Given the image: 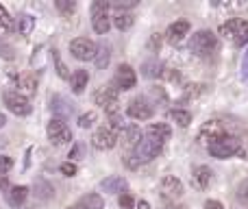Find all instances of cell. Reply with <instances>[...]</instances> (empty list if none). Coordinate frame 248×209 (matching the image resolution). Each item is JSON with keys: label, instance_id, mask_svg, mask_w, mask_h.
Listing matches in <instances>:
<instances>
[{"label": "cell", "instance_id": "obj_21", "mask_svg": "<svg viewBox=\"0 0 248 209\" xmlns=\"http://www.w3.org/2000/svg\"><path fill=\"white\" fill-rule=\"evenodd\" d=\"M122 135H124V144L131 146V148H135V146L141 142V129L135 127V124H131V127H126L122 131Z\"/></svg>", "mask_w": 248, "mask_h": 209}, {"label": "cell", "instance_id": "obj_42", "mask_svg": "<svg viewBox=\"0 0 248 209\" xmlns=\"http://www.w3.org/2000/svg\"><path fill=\"white\" fill-rule=\"evenodd\" d=\"M78 155H81V146H74V148L72 150H70V159H74V157H78Z\"/></svg>", "mask_w": 248, "mask_h": 209}, {"label": "cell", "instance_id": "obj_40", "mask_svg": "<svg viewBox=\"0 0 248 209\" xmlns=\"http://www.w3.org/2000/svg\"><path fill=\"white\" fill-rule=\"evenodd\" d=\"M120 209H135V203H133V198L128 194H122L120 196Z\"/></svg>", "mask_w": 248, "mask_h": 209}, {"label": "cell", "instance_id": "obj_2", "mask_svg": "<svg viewBox=\"0 0 248 209\" xmlns=\"http://www.w3.org/2000/svg\"><path fill=\"white\" fill-rule=\"evenodd\" d=\"M207 150H209V155L216 159H229V157H233V155L242 153V140L237 135H229L227 133L222 140L211 144Z\"/></svg>", "mask_w": 248, "mask_h": 209}, {"label": "cell", "instance_id": "obj_43", "mask_svg": "<svg viewBox=\"0 0 248 209\" xmlns=\"http://www.w3.org/2000/svg\"><path fill=\"white\" fill-rule=\"evenodd\" d=\"M135 209H150V203H148V201H140V203L135 205Z\"/></svg>", "mask_w": 248, "mask_h": 209}, {"label": "cell", "instance_id": "obj_16", "mask_svg": "<svg viewBox=\"0 0 248 209\" xmlns=\"http://www.w3.org/2000/svg\"><path fill=\"white\" fill-rule=\"evenodd\" d=\"M126 179L124 177H118V175H113V177H107V179H103L100 181V190L103 192H107V194H120L126 190Z\"/></svg>", "mask_w": 248, "mask_h": 209}, {"label": "cell", "instance_id": "obj_11", "mask_svg": "<svg viewBox=\"0 0 248 209\" xmlns=\"http://www.w3.org/2000/svg\"><path fill=\"white\" fill-rule=\"evenodd\" d=\"M153 113H155V109L150 107V103H146L141 96L140 98H133L126 107V115L133 118V120H150Z\"/></svg>", "mask_w": 248, "mask_h": 209}, {"label": "cell", "instance_id": "obj_13", "mask_svg": "<svg viewBox=\"0 0 248 209\" xmlns=\"http://www.w3.org/2000/svg\"><path fill=\"white\" fill-rule=\"evenodd\" d=\"M187 33H189V22H187V20H179V22H174V24L168 26L166 39H168L170 44H179Z\"/></svg>", "mask_w": 248, "mask_h": 209}, {"label": "cell", "instance_id": "obj_41", "mask_svg": "<svg viewBox=\"0 0 248 209\" xmlns=\"http://www.w3.org/2000/svg\"><path fill=\"white\" fill-rule=\"evenodd\" d=\"M205 209H224V205L220 201H214V198H211V201L205 203Z\"/></svg>", "mask_w": 248, "mask_h": 209}, {"label": "cell", "instance_id": "obj_4", "mask_svg": "<svg viewBox=\"0 0 248 209\" xmlns=\"http://www.w3.org/2000/svg\"><path fill=\"white\" fill-rule=\"evenodd\" d=\"M109 7L111 4L107 0H94L92 2V26H94V31L98 35L109 33V26H111V22H109Z\"/></svg>", "mask_w": 248, "mask_h": 209}, {"label": "cell", "instance_id": "obj_19", "mask_svg": "<svg viewBox=\"0 0 248 209\" xmlns=\"http://www.w3.org/2000/svg\"><path fill=\"white\" fill-rule=\"evenodd\" d=\"M70 83H72L74 94H83L85 87H87V83H90V74H87V70H77V72L70 77Z\"/></svg>", "mask_w": 248, "mask_h": 209}, {"label": "cell", "instance_id": "obj_27", "mask_svg": "<svg viewBox=\"0 0 248 209\" xmlns=\"http://www.w3.org/2000/svg\"><path fill=\"white\" fill-rule=\"evenodd\" d=\"M141 74H144V77H148V79L159 77V74H161V64H159L157 59L146 61V64L141 65Z\"/></svg>", "mask_w": 248, "mask_h": 209}, {"label": "cell", "instance_id": "obj_44", "mask_svg": "<svg viewBox=\"0 0 248 209\" xmlns=\"http://www.w3.org/2000/svg\"><path fill=\"white\" fill-rule=\"evenodd\" d=\"M166 209H187L185 205H179V203H168Z\"/></svg>", "mask_w": 248, "mask_h": 209}, {"label": "cell", "instance_id": "obj_38", "mask_svg": "<svg viewBox=\"0 0 248 209\" xmlns=\"http://www.w3.org/2000/svg\"><path fill=\"white\" fill-rule=\"evenodd\" d=\"M111 7H116V9H120V13H122V9H131V7H135L137 4V0H111Z\"/></svg>", "mask_w": 248, "mask_h": 209}, {"label": "cell", "instance_id": "obj_23", "mask_svg": "<svg viewBox=\"0 0 248 209\" xmlns=\"http://www.w3.org/2000/svg\"><path fill=\"white\" fill-rule=\"evenodd\" d=\"M109 61H111V50H109L107 44H100V46H98V52H96V57H94L96 68H98V70L107 68Z\"/></svg>", "mask_w": 248, "mask_h": 209}, {"label": "cell", "instance_id": "obj_46", "mask_svg": "<svg viewBox=\"0 0 248 209\" xmlns=\"http://www.w3.org/2000/svg\"><path fill=\"white\" fill-rule=\"evenodd\" d=\"M4 124H7V118H4V115H2V113H0V129H2V127H4Z\"/></svg>", "mask_w": 248, "mask_h": 209}, {"label": "cell", "instance_id": "obj_25", "mask_svg": "<svg viewBox=\"0 0 248 209\" xmlns=\"http://www.w3.org/2000/svg\"><path fill=\"white\" fill-rule=\"evenodd\" d=\"M133 22H135V16H133V13H126V11L118 13V16L113 17V24H116V29H118V31H126V29H131Z\"/></svg>", "mask_w": 248, "mask_h": 209}, {"label": "cell", "instance_id": "obj_20", "mask_svg": "<svg viewBox=\"0 0 248 209\" xmlns=\"http://www.w3.org/2000/svg\"><path fill=\"white\" fill-rule=\"evenodd\" d=\"M17 87H20L17 92L29 98V96H33L35 92H37V79H35L33 74H26V77H22L20 81H17Z\"/></svg>", "mask_w": 248, "mask_h": 209}, {"label": "cell", "instance_id": "obj_28", "mask_svg": "<svg viewBox=\"0 0 248 209\" xmlns=\"http://www.w3.org/2000/svg\"><path fill=\"white\" fill-rule=\"evenodd\" d=\"M237 24H240V20H229V22H224L222 26H220V35L222 37H227V39H235V33H237Z\"/></svg>", "mask_w": 248, "mask_h": 209}, {"label": "cell", "instance_id": "obj_29", "mask_svg": "<svg viewBox=\"0 0 248 209\" xmlns=\"http://www.w3.org/2000/svg\"><path fill=\"white\" fill-rule=\"evenodd\" d=\"M170 115L179 127H189V122H192V113H189L187 109H174Z\"/></svg>", "mask_w": 248, "mask_h": 209}, {"label": "cell", "instance_id": "obj_33", "mask_svg": "<svg viewBox=\"0 0 248 209\" xmlns=\"http://www.w3.org/2000/svg\"><path fill=\"white\" fill-rule=\"evenodd\" d=\"M96 120H98V113H96V111H87V113H83L81 118H78V127H81V129H90Z\"/></svg>", "mask_w": 248, "mask_h": 209}, {"label": "cell", "instance_id": "obj_31", "mask_svg": "<svg viewBox=\"0 0 248 209\" xmlns=\"http://www.w3.org/2000/svg\"><path fill=\"white\" fill-rule=\"evenodd\" d=\"M13 24H11V16H9V11L0 4V33H7V31H11Z\"/></svg>", "mask_w": 248, "mask_h": 209}, {"label": "cell", "instance_id": "obj_45", "mask_svg": "<svg viewBox=\"0 0 248 209\" xmlns=\"http://www.w3.org/2000/svg\"><path fill=\"white\" fill-rule=\"evenodd\" d=\"M242 68H244V77H248V50L244 55V65H242Z\"/></svg>", "mask_w": 248, "mask_h": 209}, {"label": "cell", "instance_id": "obj_35", "mask_svg": "<svg viewBox=\"0 0 248 209\" xmlns=\"http://www.w3.org/2000/svg\"><path fill=\"white\" fill-rule=\"evenodd\" d=\"M11 168H13V159L2 155V157H0V179H4V175H9Z\"/></svg>", "mask_w": 248, "mask_h": 209}, {"label": "cell", "instance_id": "obj_47", "mask_svg": "<svg viewBox=\"0 0 248 209\" xmlns=\"http://www.w3.org/2000/svg\"><path fill=\"white\" fill-rule=\"evenodd\" d=\"M2 188H7V179H0V192H2Z\"/></svg>", "mask_w": 248, "mask_h": 209}, {"label": "cell", "instance_id": "obj_30", "mask_svg": "<svg viewBox=\"0 0 248 209\" xmlns=\"http://www.w3.org/2000/svg\"><path fill=\"white\" fill-rule=\"evenodd\" d=\"M233 42H235L237 46H244V44H248V22L246 20H240V24H237L235 39H233Z\"/></svg>", "mask_w": 248, "mask_h": 209}, {"label": "cell", "instance_id": "obj_6", "mask_svg": "<svg viewBox=\"0 0 248 209\" xmlns=\"http://www.w3.org/2000/svg\"><path fill=\"white\" fill-rule=\"evenodd\" d=\"M46 131H48V140L55 146H63V144H68V142H72V131H70V127L65 124V120H61V118H52L50 122H48Z\"/></svg>", "mask_w": 248, "mask_h": 209}, {"label": "cell", "instance_id": "obj_17", "mask_svg": "<svg viewBox=\"0 0 248 209\" xmlns=\"http://www.w3.org/2000/svg\"><path fill=\"white\" fill-rule=\"evenodd\" d=\"M26 198H29V188H26V185H13V188H9V192H7V203H9L11 207L24 205Z\"/></svg>", "mask_w": 248, "mask_h": 209}, {"label": "cell", "instance_id": "obj_3", "mask_svg": "<svg viewBox=\"0 0 248 209\" xmlns=\"http://www.w3.org/2000/svg\"><path fill=\"white\" fill-rule=\"evenodd\" d=\"M218 48V37H216L211 31H198L194 33L192 42H189V50L198 57H207Z\"/></svg>", "mask_w": 248, "mask_h": 209}, {"label": "cell", "instance_id": "obj_14", "mask_svg": "<svg viewBox=\"0 0 248 209\" xmlns=\"http://www.w3.org/2000/svg\"><path fill=\"white\" fill-rule=\"evenodd\" d=\"M211 179H214V172L207 166H196L192 172V183L196 185L198 190H207L211 185Z\"/></svg>", "mask_w": 248, "mask_h": 209}, {"label": "cell", "instance_id": "obj_32", "mask_svg": "<svg viewBox=\"0 0 248 209\" xmlns=\"http://www.w3.org/2000/svg\"><path fill=\"white\" fill-rule=\"evenodd\" d=\"M52 59H55V65H57V74H59L61 79H70V72H68V68H65V64L61 61L59 50H52Z\"/></svg>", "mask_w": 248, "mask_h": 209}, {"label": "cell", "instance_id": "obj_12", "mask_svg": "<svg viewBox=\"0 0 248 209\" xmlns=\"http://www.w3.org/2000/svg\"><path fill=\"white\" fill-rule=\"evenodd\" d=\"M161 192L166 198H179V196H183V183H181L179 177L166 175L161 179Z\"/></svg>", "mask_w": 248, "mask_h": 209}, {"label": "cell", "instance_id": "obj_10", "mask_svg": "<svg viewBox=\"0 0 248 209\" xmlns=\"http://www.w3.org/2000/svg\"><path fill=\"white\" fill-rule=\"evenodd\" d=\"M135 83H137L135 70H133L131 65H126V64L118 65L116 74H113V87H116L118 92H126V90H133Z\"/></svg>", "mask_w": 248, "mask_h": 209}, {"label": "cell", "instance_id": "obj_5", "mask_svg": "<svg viewBox=\"0 0 248 209\" xmlns=\"http://www.w3.org/2000/svg\"><path fill=\"white\" fill-rule=\"evenodd\" d=\"M70 52H72V57L78 61H90V59H94L96 52H98V44L92 42L90 37H77L70 42Z\"/></svg>", "mask_w": 248, "mask_h": 209}, {"label": "cell", "instance_id": "obj_15", "mask_svg": "<svg viewBox=\"0 0 248 209\" xmlns=\"http://www.w3.org/2000/svg\"><path fill=\"white\" fill-rule=\"evenodd\" d=\"M50 109L55 111V118H68L70 113H72L74 111V107L68 103V98H65V96H61V94H55L50 98Z\"/></svg>", "mask_w": 248, "mask_h": 209}, {"label": "cell", "instance_id": "obj_36", "mask_svg": "<svg viewBox=\"0 0 248 209\" xmlns=\"http://www.w3.org/2000/svg\"><path fill=\"white\" fill-rule=\"evenodd\" d=\"M59 170L63 172L65 177H74L78 172V166L74 161H65V163H61V166H59Z\"/></svg>", "mask_w": 248, "mask_h": 209}, {"label": "cell", "instance_id": "obj_39", "mask_svg": "<svg viewBox=\"0 0 248 209\" xmlns=\"http://www.w3.org/2000/svg\"><path fill=\"white\" fill-rule=\"evenodd\" d=\"M201 90H202V85H187V87H185V96H183V98H185V100L196 98Z\"/></svg>", "mask_w": 248, "mask_h": 209}, {"label": "cell", "instance_id": "obj_24", "mask_svg": "<svg viewBox=\"0 0 248 209\" xmlns=\"http://www.w3.org/2000/svg\"><path fill=\"white\" fill-rule=\"evenodd\" d=\"M78 203L85 209H105V201L100 194H87V196H83Z\"/></svg>", "mask_w": 248, "mask_h": 209}, {"label": "cell", "instance_id": "obj_9", "mask_svg": "<svg viewBox=\"0 0 248 209\" xmlns=\"http://www.w3.org/2000/svg\"><path fill=\"white\" fill-rule=\"evenodd\" d=\"M4 105H7V109L11 111L13 115H20V118H24V115H29L31 111H33L29 98L22 96L20 92H4Z\"/></svg>", "mask_w": 248, "mask_h": 209}, {"label": "cell", "instance_id": "obj_37", "mask_svg": "<svg viewBox=\"0 0 248 209\" xmlns=\"http://www.w3.org/2000/svg\"><path fill=\"white\" fill-rule=\"evenodd\" d=\"M55 7L59 9V11H63V13H72L74 9H77V4H74L72 0H57Z\"/></svg>", "mask_w": 248, "mask_h": 209}, {"label": "cell", "instance_id": "obj_1", "mask_svg": "<svg viewBox=\"0 0 248 209\" xmlns=\"http://www.w3.org/2000/svg\"><path fill=\"white\" fill-rule=\"evenodd\" d=\"M161 150H163V142L146 135V137H141V142L133 148V153L126 157V166L135 170V168H140L141 163H148V161H153L155 157H159Z\"/></svg>", "mask_w": 248, "mask_h": 209}, {"label": "cell", "instance_id": "obj_7", "mask_svg": "<svg viewBox=\"0 0 248 209\" xmlns=\"http://www.w3.org/2000/svg\"><path fill=\"white\" fill-rule=\"evenodd\" d=\"M118 144V131H113L109 124L96 129L94 135H92V146L96 150H111Z\"/></svg>", "mask_w": 248, "mask_h": 209}, {"label": "cell", "instance_id": "obj_34", "mask_svg": "<svg viewBox=\"0 0 248 209\" xmlns=\"http://www.w3.org/2000/svg\"><path fill=\"white\" fill-rule=\"evenodd\" d=\"M0 57H2V59H13V57H16V48H13L9 42H2V39H0Z\"/></svg>", "mask_w": 248, "mask_h": 209}, {"label": "cell", "instance_id": "obj_26", "mask_svg": "<svg viewBox=\"0 0 248 209\" xmlns=\"http://www.w3.org/2000/svg\"><path fill=\"white\" fill-rule=\"evenodd\" d=\"M35 190H37V198L39 201H48V198H52V194H55V190H52V185L50 183H46L44 179H39V181H35Z\"/></svg>", "mask_w": 248, "mask_h": 209}, {"label": "cell", "instance_id": "obj_22", "mask_svg": "<svg viewBox=\"0 0 248 209\" xmlns=\"http://www.w3.org/2000/svg\"><path fill=\"white\" fill-rule=\"evenodd\" d=\"M33 26H35V20H33V16H29V13H24V16H20L16 20V26L13 29L17 31V33L22 35V37H26V35H31V31H33Z\"/></svg>", "mask_w": 248, "mask_h": 209}, {"label": "cell", "instance_id": "obj_48", "mask_svg": "<svg viewBox=\"0 0 248 209\" xmlns=\"http://www.w3.org/2000/svg\"><path fill=\"white\" fill-rule=\"evenodd\" d=\"M68 209H85V207H83V205H81V203H77V205H70Z\"/></svg>", "mask_w": 248, "mask_h": 209}, {"label": "cell", "instance_id": "obj_18", "mask_svg": "<svg viewBox=\"0 0 248 209\" xmlns=\"http://www.w3.org/2000/svg\"><path fill=\"white\" fill-rule=\"evenodd\" d=\"M146 135L148 137H155V140H159V142H163L166 144V140H170L172 137V129L168 127V124H163V122H155V124H150L148 129H146Z\"/></svg>", "mask_w": 248, "mask_h": 209}, {"label": "cell", "instance_id": "obj_8", "mask_svg": "<svg viewBox=\"0 0 248 209\" xmlns=\"http://www.w3.org/2000/svg\"><path fill=\"white\" fill-rule=\"evenodd\" d=\"M227 135V131H224V127L220 122H205L201 129H198V144L207 146L209 148L211 144H216L218 140H222V137Z\"/></svg>", "mask_w": 248, "mask_h": 209}]
</instances>
